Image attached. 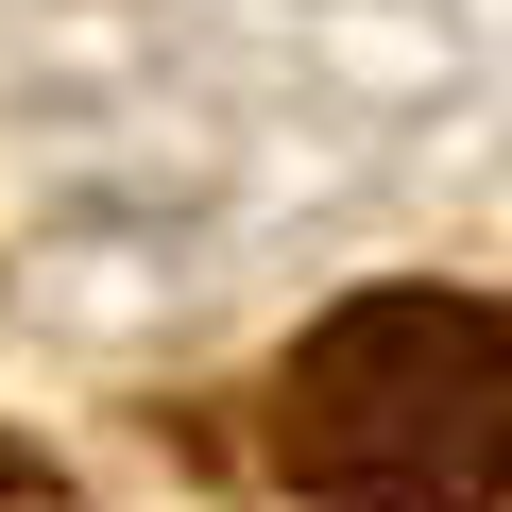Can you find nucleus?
<instances>
[{"label": "nucleus", "mask_w": 512, "mask_h": 512, "mask_svg": "<svg viewBox=\"0 0 512 512\" xmlns=\"http://www.w3.org/2000/svg\"><path fill=\"white\" fill-rule=\"evenodd\" d=\"M274 461L308 512H495L512 495V308L359 291L274 376Z\"/></svg>", "instance_id": "f257e3e1"}]
</instances>
